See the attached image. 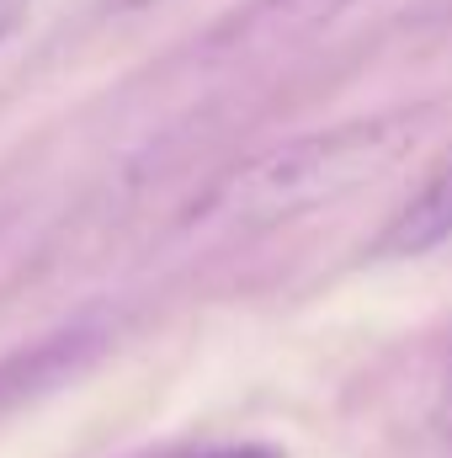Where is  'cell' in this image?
I'll return each mask as SVG.
<instances>
[{
  "label": "cell",
  "instance_id": "2",
  "mask_svg": "<svg viewBox=\"0 0 452 458\" xmlns=\"http://www.w3.org/2000/svg\"><path fill=\"white\" fill-rule=\"evenodd\" d=\"M356 0H245L203 38L208 59H272L325 32Z\"/></svg>",
  "mask_w": 452,
  "mask_h": 458
},
{
  "label": "cell",
  "instance_id": "7",
  "mask_svg": "<svg viewBox=\"0 0 452 458\" xmlns=\"http://www.w3.org/2000/svg\"><path fill=\"white\" fill-rule=\"evenodd\" d=\"M437 432L452 443V378H448V389H442V405H437Z\"/></svg>",
  "mask_w": 452,
  "mask_h": 458
},
{
  "label": "cell",
  "instance_id": "5",
  "mask_svg": "<svg viewBox=\"0 0 452 458\" xmlns=\"http://www.w3.org/2000/svg\"><path fill=\"white\" fill-rule=\"evenodd\" d=\"M181 458H288L272 443H219V448H203V454H181Z\"/></svg>",
  "mask_w": 452,
  "mask_h": 458
},
{
  "label": "cell",
  "instance_id": "6",
  "mask_svg": "<svg viewBox=\"0 0 452 458\" xmlns=\"http://www.w3.org/2000/svg\"><path fill=\"white\" fill-rule=\"evenodd\" d=\"M27 16H32V0H0V43L16 38L27 27Z\"/></svg>",
  "mask_w": 452,
  "mask_h": 458
},
{
  "label": "cell",
  "instance_id": "8",
  "mask_svg": "<svg viewBox=\"0 0 452 458\" xmlns=\"http://www.w3.org/2000/svg\"><path fill=\"white\" fill-rule=\"evenodd\" d=\"M144 5H155V0H102V11H117V16H128V11H144Z\"/></svg>",
  "mask_w": 452,
  "mask_h": 458
},
{
  "label": "cell",
  "instance_id": "3",
  "mask_svg": "<svg viewBox=\"0 0 452 458\" xmlns=\"http://www.w3.org/2000/svg\"><path fill=\"white\" fill-rule=\"evenodd\" d=\"M96 342H102L96 326H70V331H59V336H48V342L27 346V352L0 357V411L16 405V400L43 394L48 384H59L64 373H75V368L96 352Z\"/></svg>",
  "mask_w": 452,
  "mask_h": 458
},
{
  "label": "cell",
  "instance_id": "1",
  "mask_svg": "<svg viewBox=\"0 0 452 458\" xmlns=\"http://www.w3.org/2000/svg\"><path fill=\"white\" fill-rule=\"evenodd\" d=\"M437 123V107H394V113L351 117L320 133H298L288 144H272L250 160H239L219 176L197 203L192 225L203 229H277L293 225L325 203L362 192L367 182L389 176L421 133Z\"/></svg>",
  "mask_w": 452,
  "mask_h": 458
},
{
  "label": "cell",
  "instance_id": "4",
  "mask_svg": "<svg viewBox=\"0 0 452 458\" xmlns=\"http://www.w3.org/2000/svg\"><path fill=\"white\" fill-rule=\"evenodd\" d=\"M452 240V160L383 225L372 240V256H426Z\"/></svg>",
  "mask_w": 452,
  "mask_h": 458
}]
</instances>
